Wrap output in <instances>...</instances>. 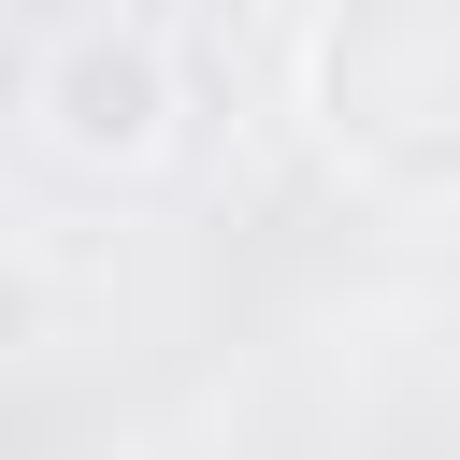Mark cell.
Returning a JSON list of instances; mask_svg holds the SVG:
<instances>
[{"mask_svg":"<svg viewBox=\"0 0 460 460\" xmlns=\"http://www.w3.org/2000/svg\"><path fill=\"white\" fill-rule=\"evenodd\" d=\"M302 129L388 216L460 187V0H331L302 29Z\"/></svg>","mask_w":460,"mask_h":460,"instance_id":"1","label":"cell"},{"mask_svg":"<svg viewBox=\"0 0 460 460\" xmlns=\"http://www.w3.org/2000/svg\"><path fill=\"white\" fill-rule=\"evenodd\" d=\"M29 129H43V158H72V172H158L172 144H187V72H172V43L158 29H129V14H86V29H58L43 43V72H29Z\"/></svg>","mask_w":460,"mask_h":460,"instance_id":"2","label":"cell"},{"mask_svg":"<svg viewBox=\"0 0 460 460\" xmlns=\"http://www.w3.org/2000/svg\"><path fill=\"white\" fill-rule=\"evenodd\" d=\"M29 331H43V288H29V273H0V345H29Z\"/></svg>","mask_w":460,"mask_h":460,"instance_id":"3","label":"cell"},{"mask_svg":"<svg viewBox=\"0 0 460 460\" xmlns=\"http://www.w3.org/2000/svg\"><path fill=\"white\" fill-rule=\"evenodd\" d=\"M388 460H417V446H388Z\"/></svg>","mask_w":460,"mask_h":460,"instance_id":"4","label":"cell"}]
</instances>
